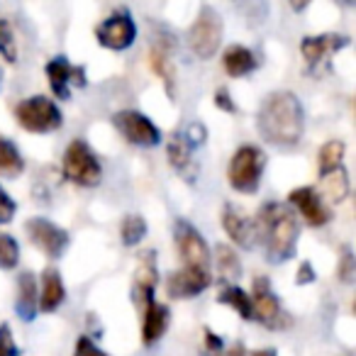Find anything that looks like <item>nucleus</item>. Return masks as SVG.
Wrapping results in <instances>:
<instances>
[{
	"label": "nucleus",
	"instance_id": "nucleus-6",
	"mask_svg": "<svg viewBox=\"0 0 356 356\" xmlns=\"http://www.w3.org/2000/svg\"><path fill=\"white\" fill-rule=\"evenodd\" d=\"M64 176L79 186H98L103 168L86 142H71L64 154Z\"/></svg>",
	"mask_w": 356,
	"mask_h": 356
},
{
	"label": "nucleus",
	"instance_id": "nucleus-25",
	"mask_svg": "<svg viewBox=\"0 0 356 356\" xmlns=\"http://www.w3.org/2000/svg\"><path fill=\"white\" fill-rule=\"evenodd\" d=\"M346 193H349V178H346L344 168L339 166L330 173H322V195H327L334 203H341L346 198Z\"/></svg>",
	"mask_w": 356,
	"mask_h": 356
},
{
	"label": "nucleus",
	"instance_id": "nucleus-22",
	"mask_svg": "<svg viewBox=\"0 0 356 356\" xmlns=\"http://www.w3.org/2000/svg\"><path fill=\"white\" fill-rule=\"evenodd\" d=\"M37 286H35V276L30 271L20 273L17 278V312H20L22 320H32L37 310Z\"/></svg>",
	"mask_w": 356,
	"mask_h": 356
},
{
	"label": "nucleus",
	"instance_id": "nucleus-32",
	"mask_svg": "<svg viewBox=\"0 0 356 356\" xmlns=\"http://www.w3.org/2000/svg\"><path fill=\"white\" fill-rule=\"evenodd\" d=\"M0 356H17V346L8 325H0Z\"/></svg>",
	"mask_w": 356,
	"mask_h": 356
},
{
	"label": "nucleus",
	"instance_id": "nucleus-18",
	"mask_svg": "<svg viewBox=\"0 0 356 356\" xmlns=\"http://www.w3.org/2000/svg\"><path fill=\"white\" fill-rule=\"evenodd\" d=\"M156 264H154V252H147L139 261L137 281H134V298L139 302V310L154 300V288H156Z\"/></svg>",
	"mask_w": 356,
	"mask_h": 356
},
{
	"label": "nucleus",
	"instance_id": "nucleus-33",
	"mask_svg": "<svg viewBox=\"0 0 356 356\" xmlns=\"http://www.w3.org/2000/svg\"><path fill=\"white\" fill-rule=\"evenodd\" d=\"M74 356H108V354H105V351H100L98 346L88 339V337H81V339L76 341Z\"/></svg>",
	"mask_w": 356,
	"mask_h": 356
},
{
	"label": "nucleus",
	"instance_id": "nucleus-4",
	"mask_svg": "<svg viewBox=\"0 0 356 356\" xmlns=\"http://www.w3.org/2000/svg\"><path fill=\"white\" fill-rule=\"evenodd\" d=\"M222 17L210 6H205L188 30V44L193 54L198 59H213L220 49V42H222Z\"/></svg>",
	"mask_w": 356,
	"mask_h": 356
},
{
	"label": "nucleus",
	"instance_id": "nucleus-11",
	"mask_svg": "<svg viewBox=\"0 0 356 356\" xmlns=\"http://www.w3.org/2000/svg\"><path fill=\"white\" fill-rule=\"evenodd\" d=\"M95 35H98V42L103 47L113 51H122L132 47L134 37H137V25L129 17V13H115L95 30Z\"/></svg>",
	"mask_w": 356,
	"mask_h": 356
},
{
	"label": "nucleus",
	"instance_id": "nucleus-40",
	"mask_svg": "<svg viewBox=\"0 0 356 356\" xmlns=\"http://www.w3.org/2000/svg\"><path fill=\"white\" fill-rule=\"evenodd\" d=\"M254 356H276V351H273V349H261V351H257Z\"/></svg>",
	"mask_w": 356,
	"mask_h": 356
},
{
	"label": "nucleus",
	"instance_id": "nucleus-9",
	"mask_svg": "<svg viewBox=\"0 0 356 356\" xmlns=\"http://www.w3.org/2000/svg\"><path fill=\"white\" fill-rule=\"evenodd\" d=\"M252 310H254V317H257L259 322H264L266 327H271V330H281V327L291 325V320H288L286 312H283L278 298L273 296L271 288H268L266 278H254Z\"/></svg>",
	"mask_w": 356,
	"mask_h": 356
},
{
	"label": "nucleus",
	"instance_id": "nucleus-39",
	"mask_svg": "<svg viewBox=\"0 0 356 356\" xmlns=\"http://www.w3.org/2000/svg\"><path fill=\"white\" fill-rule=\"evenodd\" d=\"M220 356H244V346H242V344H234L232 349L220 351Z\"/></svg>",
	"mask_w": 356,
	"mask_h": 356
},
{
	"label": "nucleus",
	"instance_id": "nucleus-15",
	"mask_svg": "<svg viewBox=\"0 0 356 356\" xmlns=\"http://www.w3.org/2000/svg\"><path fill=\"white\" fill-rule=\"evenodd\" d=\"M349 44V40L341 35H322V37H305L300 44V51L310 66H317L327 59L330 54L339 51L341 47Z\"/></svg>",
	"mask_w": 356,
	"mask_h": 356
},
{
	"label": "nucleus",
	"instance_id": "nucleus-17",
	"mask_svg": "<svg viewBox=\"0 0 356 356\" xmlns=\"http://www.w3.org/2000/svg\"><path fill=\"white\" fill-rule=\"evenodd\" d=\"M168 307L163 302L149 300L147 305L142 307V339L144 344H154L156 339H161L163 332L168 327Z\"/></svg>",
	"mask_w": 356,
	"mask_h": 356
},
{
	"label": "nucleus",
	"instance_id": "nucleus-27",
	"mask_svg": "<svg viewBox=\"0 0 356 356\" xmlns=\"http://www.w3.org/2000/svg\"><path fill=\"white\" fill-rule=\"evenodd\" d=\"M341 156H344V142H339V139H330L327 144H322L320 159H317L320 171L330 173V171H334V168H339Z\"/></svg>",
	"mask_w": 356,
	"mask_h": 356
},
{
	"label": "nucleus",
	"instance_id": "nucleus-29",
	"mask_svg": "<svg viewBox=\"0 0 356 356\" xmlns=\"http://www.w3.org/2000/svg\"><path fill=\"white\" fill-rule=\"evenodd\" d=\"M218 266H220V273H222L225 278H229V281H234V278L242 276V264H239V257L229 247H225V244H220L218 247Z\"/></svg>",
	"mask_w": 356,
	"mask_h": 356
},
{
	"label": "nucleus",
	"instance_id": "nucleus-30",
	"mask_svg": "<svg viewBox=\"0 0 356 356\" xmlns=\"http://www.w3.org/2000/svg\"><path fill=\"white\" fill-rule=\"evenodd\" d=\"M20 261V247L10 234H0V268H13Z\"/></svg>",
	"mask_w": 356,
	"mask_h": 356
},
{
	"label": "nucleus",
	"instance_id": "nucleus-5",
	"mask_svg": "<svg viewBox=\"0 0 356 356\" xmlns=\"http://www.w3.org/2000/svg\"><path fill=\"white\" fill-rule=\"evenodd\" d=\"M15 118L22 129L35 134H47L61 127L59 108L49 98H44V95H35V98H27L22 103H17Z\"/></svg>",
	"mask_w": 356,
	"mask_h": 356
},
{
	"label": "nucleus",
	"instance_id": "nucleus-28",
	"mask_svg": "<svg viewBox=\"0 0 356 356\" xmlns=\"http://www.w3.org/2000/svg\"><path fill=\"white\" fill-rule=\"evenodd\" d=\"M144 234H147V222H144L142 215H127V218L122 220L120 237H122V242L127 244V247L139 244L144 239Z\"/></svg>",
	"mask_w": 356,
	"mask_h": 356
},
{
	"label": "nucleus",
	"instance_id": "nucleus-10",
	"mask_svg": "<svg viewBox=\"0 0 356 356\" xmlns=\"http://www.w3.org/2000/svg\"><path fill=\"white\" fill-rule=\"evenodd\" d=\"M25 229H27V234H30V242L35 244L40 252H44L49 259L61 257L64 249L69 247V234L44 218L30 220V222L25 225Z\"/></svg>",
	"mask_w": 356,
	"mask_h": 356
},
{
	"label": "nucleus",
	"instance_id": "nucleus-3",
	"mask_svg": "<svg viewBox=\"0 0 356 356\" xmlns=\"http://www.w3.org/2000/svg\"><path fill=\"white\" fill-rule=\"evenodd\" d=\"M264 152L252 144L239 147L234 152L232 161H229V186L239 193H257L259 184H261V171H264Z\"/></svg>",
	"mask_w": 356,
	"mask_h": 356
},
{
	"label": "nucleus",
	"instance_id": "nucleus-38",
	"mask_svg": "<svg viewBox=\"0 0 356 356\" xmlns=\"http://www.w3.org/2000/svg\"><path fill=\"white\" fill-rule=\"evenodd\" d=\"M205 344H208V351H222V339L215 337L210 330H205Z\"/></svg>",
	"mask_w": 356,
	"mask_h": 356
},
{
	"label": "nucleus",
	"instance_id": "nucleus-2",
	"mask_svg": "<svg viewBox=\"0 0 356 356\" xmlns=\"http://www.w3.org/2000/svg\"><path fill=\"white\" fill-rule=\"evenodd\" d=\"M259 222L264 225V232H266V249H268V259L271 261H286L293 257L296 252V242H298V220L283 205H266L259 215Z\"/></svg>",
	"mask_w": 356,
	"mask_h": 356
},
{
	"label": "nucleus",
	"instance_id": "nucleus-21",
	"mask_svg": "<svg viewBox=\"0 0 356 356\" xmlns=\"http://www.w3.org/2000/svg\"><path fill=\"white\" fill-rule=\"evenodd\" d=\"M222 64H225V71H227L229 76L239 79V76H247V74H252V71L257 69V56H254L247 47L234 44V47H229V49L225 51Z\"/></svg>",
	"mask_w": 356,
	"mask_h": 356
},
{
	"label": "nucleus",
	"instance_id": "nucleus-36",
	"mask_svg": "<svg viewBox=\"0 0 356 356\" xmlns=\"http://www.w3.org/2000/svg\"><path fill=\"white\" fill-rule=\"evenodd\" d=\"M215 105H218L220 110H225V113H234V103H232V98H229V93H227V88H220L218 93H215Z\"/></svg>",
	"mask_w": 356,
	"mask_h": 356
},
{
	"label": "nucleus",
	"instance_id": "nucleus-7",
	"mask_svg": "<svg viewBox=\"0 0 356 356\" xmlns=\"http://www.w3.org/2000/svg\"><path fill=\"white\" fill-rule=\"evenodd\" d=\"M176 249L184 259V268L210 273V249L193 225L176 222Z\"/></svg>",
	"mask_w": 356,
	"mask_h": 356
},
{
	"label": "nucleus",
	"instance_id": "nucleus-31",
	"mask_svg": "<svg viewBox=\"0 0 356 356\" xmlns=\"http://www.w3.org/2000/svg\"><path fill=\"white\" fill-rule=\"evenodd\" d=\"M0 54L6 56V61L15 64L17 61V47H15V37H13V30L3 17H0Z\"/></svg>",
	"mask_w": 356,
	"mask_h": 356
},
{
	"label": "nucleus",
	"instance_id": "nucleus-24",
	"mask_svg": "<svg viewBox=\"0 0 356 356\" xmlns=\"http://www.w3.org/2000/svg\"><path fill=\"white\" fill-rule=\"evenodd\" d=\"M22 171H25V161H22L17 147L10 139L0 137V176L17 178Z\"/></svg>",
	"mask_w": 356,
	"mask_h": 356
},
{
	"label": "nucleus",
	"instance_id": "nucleus-14",
	"mask_svg": "<svg viewBox=\"0 0 356 356\" xmlns=\"http://www.w3.org/2000/svg\"><path fill=\"white\" fill-rule=\"evenodd\" d=\"M210 281H213V276L210 273H203V271H188V268H184V271H176L168 276L166 281V291L171 298H195L200 291H205V288L210 286Z\"/></svg>",
	"mask_w": 356,
	"mask_h": 356
},
{
	"label": "nucleus",
	"instance_id": "nucleus-16",
	"mask_svg": "<svg viewBox=\"0 0 356 356\" xmlns=\"http://www.w3.org/2000/svg\"><path fill=\"white\" fill-rule=\"evenodd\" d=\"M225 232L232 237V242H237L239 247H252L254 237H257V222L247 218L242 210H237L234 205H225L222 215Z\"/></svg>",
	"mask_w": 356,
	"mask_h": 356
},
{
	"label": "nucleus",
	"instance_id": "nucleus-13",
	"mask_svg": "<svg viewBox=\"0 0 356 356\" xmlns=\"http://www.w3.org/2000/svg\"><path fill=\"white\" fill-rule=\"evenodd\" d=\"M47 76H49V86L54 90L56 98H69V86H86V71L81 66H71L64 56L51 59L47 64Z\"/></svg>",
	"mask_w": 356,
	"mask_h": 356
},
{
	"label": "nucleus",
	"instance_id": "nucleus-19",
	"mask_svg": "<svg viewBox=\"0 0 356 356\" xmlns=\"http://www.w3.org/2000/svg\"><path fill=\"white\" fill-rule=\"evenodd\" d=\"M191 149L193 147L186 142L184 134H173L171 142H168V161H171V166L176 168L178 173H184L188 181H193L198 166H195L193 156H191Z\"/></svg>",
	"mask_w": 356,
	"mask_h": 356
},
{
	"label": "nucleus",
	"instance_id": "nucleus-20",
	"mask_svg": "<svg viewBox=\"0 0 356 356\" xmlns=\"http://www.w3.org/2000/svg\"><path fill=\"white\" fill-rule=\"evenodd\" d=\"M64 283L56 268H47L44 276H42V291H40V307L42 312H54L56 307L64 302Z\"/></svg>",
	"mask_w": 356,
	"mask_h": 356
},
{
	"label": "nucleus",
	"instance_id": "nucleus-35",
	"mask_svg": "<svg viewBox=\"0 0 356 356\" xmlns=\"http://www.w3.org/2000/svg\"><path fill=\"white\" fill-rule=\"evenodd\" d=\"M351 273H354V259H351L349 247H344V254H341V266H339V276H341V281L349 283V281H351Z\"/></svg>",
	"mask_w": 356,
	"mask_h": 356
},
{
	"label": "nucleus",
	"instance_id": "nucleus-1",
	"mask_svg": "<svg viewBox=\"0 0 356 356\" xmlns=\"http://www.w3.org/2000/svg\"><path fill=\"white\" fill-rule=\"evenodd\" d=\"M302 124H305L302 105L288 90L271 93L259 110V132L271 144H281V147L298 144L302 137Z\"/></svg>",
	"mask_w": 356,
	"mask_h": 356
},
{
	"label": "nucleus",
	"instance_id": "nucleus-34",
	"mask_svg": "<svg viewBox=\"0 0 356 356\" xmlns=\"http://www.w3.org/2000/svg\"><path fill=\"white\" fill-rule=\"evenodd\" d=\"M13 215H15V203H13V198L6 193V191L0 188V225L10 222Z\"/></svg>",
	"mask_w": 356,
	"mask_h": 356
},
{
	"label": "nucleus",
	"instance_id": "nucleus-8",
	"mask_svg": "<svg viewBox=\"0 0 356 356\" xmlns=\"http://www.w3.org/2000/svg\"><path fill=\"white\" fill-rule=\"evenodd\" d=\"M118 132L127 139L129 144L137 147H156L161 142V132L156 129V124L147 118V115L137 113V110H122L113 118Z\"/></svg>",
	"mask_w": 356,
	"mask_h": 356
},
{
	"label": "nucleus",
	"instance_id": "nucleus-12",
	"mask_svg": "<svg viewBox=\"0 0 356 356\" xmlns=\"http://www.w3.org/2000/svg\"><path fill=\"white\" fill-rule=\"evenodd\" d=\"M288 203H291L293 208L302 215V220H305L310 227H322V225H327V222H330V218H332L330 208L322 203L320 193H317L315 188H296V191H291V195H288Z\"/></svg>",
	"mask_w": 356,
	"mask_h": 356
},
{
	"label": "nucleus",
	"instance_id": "nucleus-37",
	"mask_svg": "<svg viewBox=\"0 0 356 356\" xmlns=\"http://www.w3.org/2000/svg\"><path fill=\"white\" fill-rule=\"evenodd\" d=\"M296 281H298V283H310V281H315V273H312L310 261H302V264H300V271H298Z\"/></svg>",
	"mask_w": 356,
	"mask_h": 356
},
{
	"label": "nucleus",
	"instance_id": "nucleus-23",
	"mask_svg": "<svg viewBox=\"0 0 356 356\" xmlns=\"http://www.w3.org/2000/svg\"><path fill=\"white\" fill-rule=\"evenodd\" d=\"M152 69H154V74L163 81L168 95L173 98V95H176V66H173V59H171V54H168L166 44H156L152 49Z\"/></svg>",
	"mask_w": 356,
	"mask_h": 356
},
{
	"label": "nucleus",
	"instance_id": "nucleus-26",
	"mask_svg": "<svg viewBox=\"0 0 356 356\" xmlns=\"http://www.w3.org/2000/svg\"><path fill=\"white\" fill-rule=\"evenodd\" d=\"M218 300L225 302V305H229L232 310H237L244 320H254L252 298H249V293H244L239 286H225L222 291H220Z\"/></svg>",
	"mask_w": 356,
	"mask_h": 356
}]
</instances>
